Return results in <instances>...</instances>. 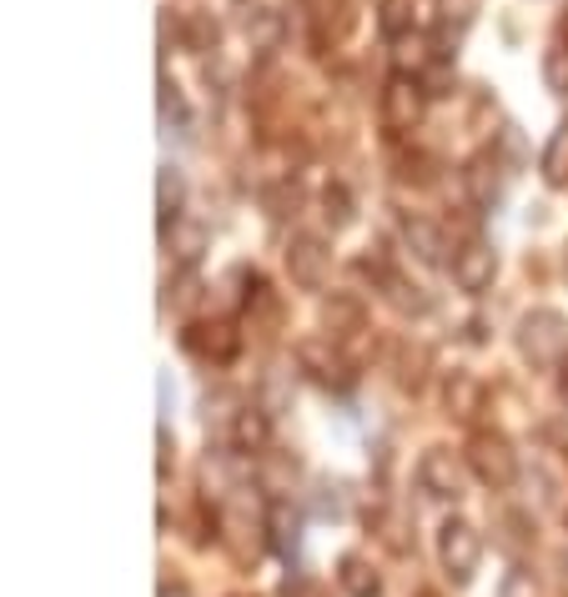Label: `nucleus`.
Listing matches in <instances>:
<instances>
[{
  "label": "nucleus",
  "mask_w": 568,
  "mask_h": 597,
  "mask_svg": "<svg viewBox=\"0 0 568 597\" xmlns=\"http://www.w3.org/2000/svg\"><path fill=\"white\" fill-rule=\"evenodd\" d=\"M418 482H423L428 497H443V502L462 497V468H458V457L443 452V447L423 452V462H418Z\"/></svg>",
  "instance_id": "nucleus-7"
},
{
  "label": "nucleus",
  "mask_w": 568,
  "mask_h": 597,
  "mask_svg": "<svg viewBox=\"0 0 568 597\" xmlns=\"http://www.w3.org/2000/svg\"><path fill=\"white\" fill-rule=\"evenodd\" d=\"M322 322H328L332 337H347V332H357V326H362V301L347 297V291H337V297L322 307Z\"/></svg>",
  "instance_id": "nucleus-11"
},
{
  "label": "nucleus",
  "mask_w": 568,
  "mask_h": 597,
  "mask_svg": "<svg viewBox=\"0 0 568 597\" xmlns=\"http://www.w3.org/2000/svg\"><path fill=\"white\" fill-rule=\"evenodd\" d=\"M478 402H483V387H478L473 377H453V382H448V407H453L458 416H473Z\"/></svg>",
  "instance_id": "nucleus-17"
},
{
  "label": "nucleus",
  "mask_w": 568,
  "mask_h": 597,
  "mask_svg": "<svg viewBox=\"0 0 568 597\" xmlns=\"http://www.w3.org/2000/svg\"><path fill=\"white\" fill-rule=\"evenodd\" d=\"M251 30V40H257V46H272V40H277V30H282V15L277 11H262L257 15V26H247Z\"/></svg>",
  "instance_id": "nucleus-24"
},
{
  "label": "nucleus",
  "mask_w": 568,
  "mask_h": 597,
  "mask_svg": "<svg viewBox=\"0 0 568 597\" xmlns=\"http://www.w3.org/2000/svg\"><path fill=\"white\" fill-rule=\"evenodd\" d=\"M287 272H292V282L302 286V291H318V286L328 282V247H322L318 236H292Z\"/></svg>",
  "instance_id": "nucleus-6"
},
{
  "label": "nucleus",
  "mask_w": 568,
  "mask_h": 597,
  "mask_svg": "<svg viewBox=\"0 0 568 597\" xmlns=\"http://www.w3.org/2000/svg\"><path fill=\"white\" fill-rule=\"evenodd\" d=\"M473 15H478V0H437V21H443V36H458V30L473 26Z\"/></svg>",
  "instance_id": "nucleus-16"
},
{
  "label": "nucleus",
  "mask_w": 568,
  "mask_h": 597,
  "mask_svg": "<svg viewBox=\"0 0 568 597\" xmlns=\"http://www.w3.org/2000/svg\"><path fill=\"white\" fill-rule=\"evenodd\" d=\"M182 196H186L182 171H176V166H161V171H157V211H161V226H166V232H172V226H176V211H182Z\"/></svg>",
  "instance_id": "nucleus-10"
},
{
  "label": "nucleus",
  "mask_w": 568,
  "mask_h": 597,
  "mask_svg": "<svg viewBox=\"0 0 568 597\" xmlns=\"http://www.w3.org/2000/svg\"><path fill=\"white\" fill-rule=\"evenodd\" d=\"M166 241H172V251L182 261H197L201 247H207V232H201V226H182V221H176L172 232H166Z\"/></svg>",
  "instance_id": "nucleus-18"
},
{
  "label": "nucleus",
  "mask_w": 568,
  "mask_h": 597,
  "mask_svg": "<svg viewBox=\"0 0 568 597\" xmlns=\"http://www.w3.org/2000/svg\"><path fill=\"white\" fill-rule=\"evenodd\" d=\"M262 441H267V416L262 412H242L237 416V447H247L251 452V447H262Z\"/></svg>",
  "instance_id": "nucleus-20"
},
{
  "label": "nucleus",
  "mask_w": 568,
  "mask_h": 597,
  "mask_svg": "<svg viewBox=\"0 0 568 597\" xmlns=\"http://www.w3.org/2000/svg\"><path fill=\"white\" fill-rule=\"evenodd\" d=\"M543 76H548V86H554V91H568V46H554V51H548V61H543Z\"/></svg>",
  "instance_id": "nucleus-22"
},
{
  "label": "nucleus",
  "mask_w": 568,
  "mask_h": 597,
  "mask_svg": "<svg viewBox=\"0 0 568 597\" xmlns=\"http://www.w3.org/2000/svg\"><path fill=\"white\" fill-rule=\"evenodd\" d=\"M186 46H192V51H212V46H217V21H212V15H192V26H186Z\"/></svg>",
  "instance_id": "nucleus-21"
},
{
  "label": "nucleus",
  "mask_w": 568,
  "mask_h": 597,
  "mask_svg": "<svg viewBox=\"0 0 568 597\" xmlns=\"http://www.w3.org/2000/svg\"><path fill=\"white\" fill-rule=\"evenodd\" d=\"M297 357H302V366H312V377L347 382V366L337 362V357H328V351H322V341H302V347H297Z\"/></svg>",
  "instance_id": "nucleus-13"
},
{
  "label": "nucleus",
  "mask_w": 568,
  "mask_h": 597,
  "mask_svg": "<svg viewBox=\"0 0 568 597\" xmlns=\"http://www.w3.org/2000/svg\"><path fill=\"white\" fill-rule=\"evenodd\" d=\"M468 468L489 482V487H508V482L518 477V457L498 432H478V437L468 441Z\"/></svg>",
  "instance_id": "nucleus-3"
},
{
  "label": "nucleus",
  "mask_w": 568,
  "mask_h": 597,
  "mask_svg": "<svg viewBox=\"0 0 568 597\" xmlns=\"http://www.w3.org/2000/svg\"><path fill=\"white\" fill-rule=\"evenodd\" d=\"M378 30H383L387 40L408 36L412 30V0H378Z\"/></svg>",
  "instance_id": "nucleus-12"
},
{
  "label": "nucleus",
  "mask_w": 568,
  "mask_h": 597,
  "mask_svg": "<svg viewBox=\"0 0 568 597\" xmlns=\"http://www.w3.org/2000/svg\"><path fill=\"white\" fill-rule=\"evenodd\" d=\"M543 176H548L554 186L568 182V121L554 130V141L543 146Z\"/></svg>",
  "instance_id": "nucleus-14"
},
{
  "label": "nucleus",
  "mask_w": 568,
  "mask_h": 597,
  "mask_svg": "<svg viewBox=\"0 0 568 597\" xmlns=\"http://www.w3.org/2000/svg\"><path fill=\"white\" fill-rule=\"evenodd\" d=\"M423 80L412 76H393L383 86V126L393 130V136H403V130H412L418 121H423Z\"/></svg>",
  "instance_id": "nucleus-4"
},
{
  "label": "nucleus",
  "mask_w": 568,
  "mask_h": 597,
  "mask_svg": "<svg viewBox=\"0 0 568 597\" xmlns=\"http://www.w3.org/2000/svg\"><path fill=\"white\" fill-rule=\"evenodd\" d=\"M493 276H498V251L489 241H468V247L453 257V282L462 291H489Z\"/></svg>",
  "instance_id": "nucleus-5"
},
{
  "label": "nucleus",
  "mask_w": 568,
  "mask_h": 597,
  "mask_svg": "<svg viewBox=\"0 0 568 597\" xmlns=\"http://www.w3.org/2000/svg\"><path fill=\"white\" fill-rule=\"evenodd\" d=\"M564 387H568V357H564Z\"/></svg>",
  "instance_id": "nucleus-25"
},
{
  "label": "nucleus",
  "mask_w": 568,
  "mask_h": 597,
  "mask_svg": "<svg viewBox=\"0 0 568 597\" xmlns=\"http://www.w3.org/2000/svg\"><path fill=\"white\" fill-rule=\"evenodd\" d=\"M322 207H328L322 216H328L332 226H347V221H353V196H347V186L332 182L328 191H322Z\"/></svg>",
  "instance_id": "nucleus-19"
},
{
  "label": "nucleus",
  "mask_w": 568,
  "mask_h": 597,
  "mask_svg": "<svg viewBox=\"0 0 568 597\" xmlns=\"http://www.w3.org/2000/svg\"><path fill=\"white\" fill-rule=\"evenodd\" d=\"M462 186H468V196H473L478 207H493V196H498V157H493V151H483V157L468 161V171H462Z\"/></svg>",
  "instance_id": "nucleus-8"
},
{
  "label": "nucleus",
  "mask_w": 568,
  "mask_h": 597,
  "mask_svg": "<svg viewBox=\"0 0 568 597\" xmlns=\"http://www.w3.org/2000/svg\"><path fill=\"white\" fill-rule=\"evenodd\" d=\"M498 597H539V587H533V572L529 568H514L508 577H503Z\"/></svg>",
  "instance_id": "nucleus-23"
},
{
  "label": "nucleus",
  "mask_w": 568,
  "mask_h": 597,
  "mask_svg": "<svg viewBox=\"0 0 568 597\" xmlns=\"http://www.w3.org/2000/svg\"><path fill=\"white\" fill-rule=\"evenodd\" d=\"M337 577H343V587H347L353 597H378V572H372L362 558H347Z\"/></svg>",
  "instance_id": "nucleus-15"
},
{
  "label": "nucleus",
  "mask_w": 568,
  "mask_h": 597,
  "mask_svg": "<svg viewBox=\"0 0 568 597\" xmlns=\"http://www.w3.org/2000/svg\"><path fill=\"white\" fill-rule=\"evenodd\" d=\"M428 597H433V593H428Z\"/></svg>",
  "instance_id": "nucleus-26"
},
{
  "label": "nucleus",
  "mask_w": 568,
  "mask_h": 597,
  "mask_svg": "<svg viewBox=\"0 0 568 597\" xmlns=\"http://www.w3.org/2000/svg\"><path fill=\"white\" fill-rule=\"evenodd\" d=\"M518 351H523V362H533V366H558L568 357V322L554 307L529 312L518 322Z\"/></svg>",
  "instance_id": "nucleus-1"
},
{
  "label": "nucleus",
  "mask_w": 568,
  "mask_h": 597,
  "mask_svg": "<svg viewBox=\"0 0 568 597\" xmlns=\"http://www.w3.org/2000/svg\"><path fill=\"white\" fill-rule=\"evenodd\" d=\"M437 558H443V568L458 577V583H468L478 572V558H483V537H478L473 522H443V533H437Z\"/></svg>",
  "instance_id": "nucleus-2"
},
{
  "label": "nucleus",
  "mask_w": 568,
  "mask_h": 597,
  "mask_svg": "<svg viewBox=\"0 0 568 597\" xmlns=\"http://www.w3.org/2000/svg\"><path fill=\"white\" fill-rule=\"evenodd\" d=\"M403 241H408V247L418 251V261H428V266L443 261V232H437L428 216H408V221H403Z\"/></svg>",
  "instance_id": "nucleus-9"
}]
</instances>
